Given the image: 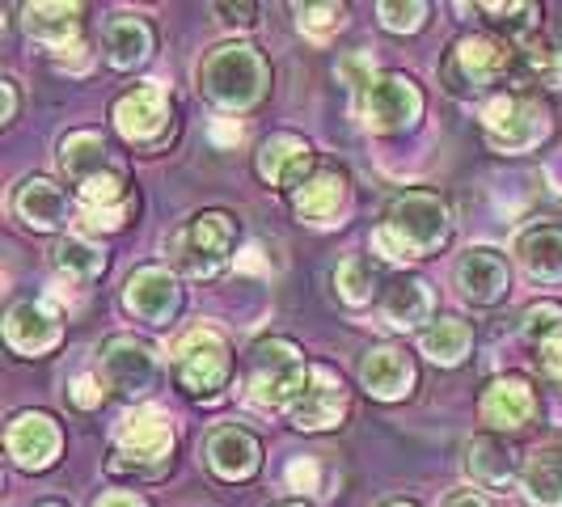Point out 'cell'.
Here are the masks:
<instances>
[{"label":"cell","instance_id":"6da1fadb","mask_svg":"<svg viewBox=\"0 0 562 507\" xmlns=\"http://www.w3.org/2000/svg\"><path fill=\"white\" fill-rule=\"evenodd\" d=\"M449 237V207L427 191H406L390 203L385 225L376 233V250L385 258H423L436 254Z\"/></svg>","mask_w":562,"mask_h":507},{"label":"cell","instance_id":"7a4b0ae2","mask_svg":"<svg viewBox=\"0 0 562 507\" xmlns=\"http://www.w3.org/2000/svg\"><path fill=\"white\" fill-rule=\"evenodd\" d=\"M199 89L225 111H246L267 89V64L250 43H225L199 64Z\"/></svg>","mask_w":562,"mask_h":507},{"label":"cell","instance_id":"3957f363","mask_svg":"<svg viewBox=\"0 0 562 507\" xmlns=\"http://www.w3.org/2000/svg\"><path fill=\"white\" fill-rule=\"evenodd\" d=\"M237 241V221L228 212H199L187 225L173 233L169 254H173V267L191 280H207L216 275L228 262V250Z\"/></svg>","mask_w":562,"mask_h":507},{"label":"cell","instance_id":"277c9868","mask_svg":"<svg viewBox=\"0 0 562 507\" xmlns=\"http://www.w3.org/2000/svg\"><path fill=\"white\" fill-rule=\"evenodd\" d=\"M310 368L301 360L296 342L288 338H262L250 351V397L258 406H292L305 390Z\"/></svg>","mask_w":562,"mask_h":507},{"label":"cell","instance_id":"5b68a950","mask_svg":"<svg viewBox=\"0 0 562 507\" xmlns=\"http://www.w3.org/2000/svg\"><path fill=\"white\" fill-rule=\"evenodd\" d=\"M228 372H233V360H228V342L216 330H191L173 347V376L187 394L195 397H212L225 390Z\"/></svg>","mask_w":562,"mask_h":507},{"label":"cell","instance_id":"8992f818","mask_svg":"<svg viewBox=\"0 0 562 507\" xmlns=\"http://www.w3.org/2000/svg\"><path fill=\"white\" fill-rule=\"evenodd\" d=\"M482 132H486L491 148H499V153H529L550 136V111L520 93L495 98L482 111Z\"/></svg>","mask_w":562,"mask_h":507},{"label":"cell","instance_id":"52a82bcc","mask_svg":"<svg viewBox=\"0 0 562 507\" xmlns=\"http://www.w3.org/2000/svg\"><path fill=\"white\" fill-rule=\"evenodd\" d=\"M173 449V427L157 406H136L119 422V470H161Z\"/></svg>","mask_w":562,"mask_h":507},{"label":"cell","instance_id":"ba28073f","mask_svg":"<svg viewBox=\"0 0 562 507\" xmlns=\"http://www.w3.org/2000/svg\"><path fill=\"white\" fill-rule=\"evenodd\" d=\"M98 376L111 385L114 394L140 397L157 381V351L136 335H114L98 351Z\"/></svg>","mask_w":562,"mask_h":507},{"label":"cell","instance_id":"9c48e42d","mask_svg":"<svg viewBox=\"0 0 562 507\" xmlns=\"http://www.w3.org/2000/svg\"><path fill=\"white\" fill-rule=\"evenodd\" d=\"M419 114H423V93L411 77L390 72V77L368 81L364 123L372 132H402V127H411Z\"/></svg>","mask_w":562,"mask_h":507},{"label":"cell","instance_id":"30bf717a","mask_svg":"<svg viewBox=\"0 0 562 507\" xmlns=\"http://www.w3.org/2000/svg\"><path fill=\"white\" fill-rule=\"evenodd\" d=\"M114 127L132 144H157L169 132V98L161 84L144 81L114 102Z\"/></svg>","mask_w":562,"mask_h":507},{"label":"cell","instance_id":"8fae6325","mask_svg":"<svg viewBox=\"0 0 562 507\" xmlns=\"http://www.w3.org/2000/svg\"><path fill=\"white\" fill-rule=\"evenodd\" d=\"M516 64V52L507 43H495V38H461L452 47L449 59V81H457L452 89H482V84L499 81L507 68Z\"/></svg>","mask_w":562,"mask_h":507},{"label":"cell","instance_id":"7c38bea8","mask_svg":"<svg viewBox=\"0 0 562 507\" xmlns=\"http://www.w3.org/2000/svg\"><path fill=\"white\" fill-rule=\"evenodd\" d=\"M288 410H292V422L301 431H326V427L342 422V415H347V390H342V381L330 368H310L305 390L296 394V402Z\"/></svg>","mask_w":562,"mask_h":507},{"label":"cell","instance_id":"4fadbf2b","mask_svg":"<svg viewBox=\"0 0 562 507\" xmlns=\"http://www.w3.org/2000/svg\"><path fill=\"white\" fill-rule=\"evenodd\" d=\"M4 444H9V457L22 470H47L59 457V427L43 410H22L18 419L9 422Z\"/></svg>","mask_w":562,"mask_h":507},{"label":"cell","instance_id":"5bb4252c","mask_svg":"<svg viewBox=\"0 0 562 507\" xmlns=\"http://www.w3.org/2000/svg\"><path fill=\"white\" fill-rule=\"evenodd\" d=\"M457 288L470 305H495L507 292V258L491 246H474L457 262Z\"/></svg>","mask_w":562,"mask_h":507},{"label":"cell","instance_id":"9a60e30c","mask_svg":"<svg viewBox=\"0 0 562 507\" xmlns=\"http://www.w3.org/2000/svg\"><path fill=\"white\" fill-rule=\"evenodd\" d=\"M123 305L136 317H144V322L161 326L178 309V280L169 275L166 267H140L123 288Z\"/></svg>","mask_w":562,"mask_h":507},{"label":"cell","instance_id":"2e32d148","mask_svg":"<svg viewBox=\"0 0 562 507\" xmlns=\"http://www.w3.org/2000/svg\"><path fill=\"white\" fill-rule=\"evenodd\" d=\"M533 410H537V397H533V385L525 376H499L482 394V422L495 427V431L525 427V422L533 419Z\"/></svg>","mask_w":562,"mask_h":507},{"label":"cell","instance_id":"e0dca14e","mask_svg":"<svg viewBox=\"0 0 562 507\" xmlns=\"http://www.w3.org/2000/svg\"><path fill=\"white\" fill-rule=\"evenodd\" d=\"M4 338L22 356H43L59 342V317L43 301H22L4 317Z\"/></svg>","mask_w":562,"mask_h":507},{"label":"cell","instance_id":"ac0fdd59","mask_svg":"<svg viewBox=\"0 0 562 507\" xmlns=\"http://www.w3.org/2000/svg\"><path fill=\"white\" fill-rule=\"evenodd\" d=\"M258 461H262V449H258V440H254L250 431H241V427H216L207 436V465L225 482L250 478L254 470H258Z\"/></svg>","mask_w":562,"mask_h":507},{"label":"cell","instance_id":"d6986e66","mask_svg":"<svg viewBox=\"0 0 562 507\" xmlns=\"http://www.w3.org/2000/svg\"><path fill=\"white\" fill-rule=\"evenodd\" d=\"M360 381L372 397L381 402H394V397L411 394L415 385V364L406 360V351L397 347H372L364 360H360Z\"/></svg>","mask_w":562,"mask_h":507},{"label":"cell","instance_id":"ffe728a7","mask_svg":"<svg viewBox=\"0 0 562 507\" xmlns=\"http://www.w3.org/2000/svg\"><path fill=\"white\" fill-rule=\"evenodd\" d=\"M13 212H18L22 225L38 228V233H52V228L68 221V195L59 191L52 178H26L18 187V195H13Z\"/></svg>","mask_w":562,"mask_h":507},{"label":"cell","instance_id":"44dd1931","mask_svg":"<svg viewBox=\"0 0 562 507\" xmlns=\"http://www.w3.org/2000/svg\"><path fill=\"white\" fill-rule=\"evenodd\" d=\"M313 169V148L292 132H280L262 144L258 153V173L271 182V187H296L305 173Z\"/></svg>","mask_w":562,"mask_h":507},{"label":"cell","instance_id":"7402d4cb","mask_svg":"<svg viewBox=\"0 0 562 507\" xmlns=\"http://www.w3.org/2000/svg\"><path fill=\"white\" fill-rule=\"evenodd\" d=\"M342 199H347V178L335 173V169H322V173H313L305 187H296L292 207L310 225H330L338 216V207H342Z\"/></svg>","mask_w":562,"mask_h":507},{"label":"cell","instance_id":"603a6c76","mask_svg":"<svg viewBox=\"0 0 562 507\" xmlns=\"http://www.w3.org/2000/svg\"><path fill=\"white\" fill-rule=\"evenodd\" d=\"M520 491L533 507H562V449L546 444L520 470Z\"/></svg>","mask_w":562,"mask_h":507},{"label":"cell","instance_id":"cb8c5ba5","mask_svg":"<svg viewBox=\"0 0 562 507\" xmlns=\"http://www.w3.org/2000/svg\"><path fill=\"white\" fill-rule=\"evenodd\" d=\"M26 30L38 38V43L68 52V43L77 47V34H81V9H77V4H59V0L30 4V9H26Z\"/></svg>","mask_w":562,"mask_h":507},{"label":"cell","instance_id":"d4e9b609","mask_svg":"<svg viewBox=\"0 0 562 507\" xmlns=\"http://www.w3.org/2000/svg\"><path fill=\"white\" fill-rule=\"evenodd\" d=\"M106 161H111V153H106V140L98 136V132H72V136H64L59 140V169L85 187L89 178H98V173H106Z\"/></svg>","mask_w":562,"mask_h":507},{"label":"cell","instance_id":"484cf974","mask_svg":"<svg viewBox=\"0 0 562 507\" xmlns=\"http://www.w3.org/2000/svg\"><path fill=\"white\" fill-rule=\"evenodd\" d=\"M465 470H470V478L479 482L482 491H504V486H512V478H516V461H512L507 444L491 440V436L470 440V449H465Z\"/></svg>","mask_w":562,"mask_h":507},{"label":"cell","instance_id":"4316f807","mask_svg":"<svg viewBox=\"0 0 562 507\" xmlns=\"http://www.w3.org/2000/svg\"><path fill=\"white\" fill-rule=\"evenodd\" d=\"M516 258L525 262V271L541 283L562 280V228H529L516 241Z\"/></svg>","mask_w":562,"mask_h":507},{"label":"cell","instance_id":"83f0119b","mask_svg":"<svg viewBox=\"0 0 562 507\" xmlns=\"http://www.w3.org/2000/svg\"><path fill=\"white\" fill-rule=\"evenodd\" d=\"M431 313V288L419 275H402L385 288V317L402 326V330H415L419 322H427Z\"/></svg>","mask_w":562,"mask_h":507},{"label":"cell","instance_id":"f1b7e54d","mask_svg":"<svg viewBox=\"0 0 562 507\" xmlns=\"http://www.w3.org/2000/svg\"><path fill=\"white\" fill-rule=\"evenodd\" d=\"M153 52V30L140 18H114L106 26V59L114 68H136Z\"/></svg>","mask_w":562,"mask_h":507},{"label":"cell","instance_id":"f546056e","mask_svg":"<svg viewBox=\"0 0 562 507\" xmlns=\"http://www.w3.org/2000/svg\"><path fill=\"white\" fill-rule=\"evenodd\" d=\"M470 326L465 322H457V317H440V322H431L427 330H423V351L436 360V364H461L465 360V351H470Z\"/></svg>","mask_w":562,"mask_h":507},{"label":"cell","instance_id":"4dcf8cb0","mask_svg":"<svg viewBox=\"0 0 562 507\" xmlns=\"http://www.w3.org/2000/svg\"><path fill=\"white\" fill-rule=\"evenodd\" d=\"M56 267L68 275V280L89 283L102 275L106 258H102V250H98L89 237H64V241L56 246Z\"/></svg>","mask_w":562,"mask_h":507},{"label":"cell","instance_id":"1f68e13d","mask_svg":"<svg viewBox=\"0 0 562 507\" xmlns=\"http://www.w3.org/2000/svg\"><path fill=\"white\" fill-rule=\"evenodd\" d=\"M525 338L533 342L537 351H550L562 342V305L554 301H541L533 309L525 313Z\"/></svg>","mask_w":562,"mask_h":507},{"label":"cell","instance_id":"d6a6232c","mask_svg":"<svg viewBox=\"0 0 562 507\" xmlns=\"http://www.w3.org/2000/svg\"><path fill=\"white\" fill-rule=\"evenodd\" d=\"M486 22L495 30H504L507 38H520L537 26V4H482Z\"/></svg>","mask_w":562,"mask_h":507},{"label":"cell","instance_id":"836d02e7","mask_svg":"<svg viewBox=\"0 0 562 507\" xmlns=\"http://www.w3.org/2000/svg\"><path fill=\"white\" fill-rule=\"evenodd\" d=\"M342 4H296V22L310 34L313 43H326L338 26H342Z\"/></svg>","mask_w":562,"mask_h":507},{"label":"cell","instance_id":"e575fe53","mask_svg":"<svg viewBox=\"0 0 562 507\" xmlns=\"http://www.w3.org/2000/svg\"><path fill=\"white\" fill-rule=\"evenodd\" d=\"M338 292H342V301H351V305H364L368 296H372V271H368L364 258H347L342 267H338Z\"/></svg>","mask_w":562,"mask_h":507},{"label":"cell","instance_id":"d590c367","mask_svg":"<svg viewBox=\"0 0 562 507\" xmlns=\"http://www.w3.org/2000/svg\"><path fill=\"white\" fill-rule=\"evenodd\" d=\"M423 18H427V4H419V0H411V4L385 0V4H381V22L390 30H419Z\"/></svg>","mask_w":562,"mask_h":507},{"label":"cell","instance_id":"8d00e7d4","mask_svg":"<svg viewBox=\"0 0 562 507\" xmlns=\"http://www.w3.org/2000/svg\"><path fill=\"white\" fill-rule=\"evenodd\" d=\"M102 390H106V381H102V376H93V372H85V376L72 381V402L89 410V406H98V402H102Z\"/></svg>","mask_w":562,"mask_h":507},{"label":"cell","instance_id":"74e56055","mask_svg":"<svg viewBox=\"0 0 562 507\" xmlns=\"http://www.w3.org/2000/svg\"><path fill=\"white\" fill-rule=\"evenodd\" d=\"M288 486L292 491H317V461L313 457H296L288 465Z\"/></svg>","mask_w":562,"mask_h":507},{"label":"cell","instance_id":"f35d334b","mask_svg":"<svg viewBox=\"0 0 562 507\" xmlns=\"http://www.w3.org/2000/svg\"><path fill=\"white\" fill-rule=\"evenodd\" d=\"M216 13H225V18H221L225 26H250L254 22V4H221Z\"/></svg>","mask_w":562,"mask_h":507},{"label":"cell","instance_id":"ab89813d","mask_svg":"<svg viewBox=\"0 0 562 507\" xmlns=\"http://www.w3.org/2000/svg\"><path fill=\"white\" fill-rule=\"evenodd\" d=\"M212 140L237 144L241 140V123H237V119H216V123H212Z\"/></svg>","mask_w":562,"mask_h":507},{"label":"cell","instance_id":"60d3db41","mask_svg":"<svg viewBox=\"0 0 562 507\" xmlns=\"http://www.w3.org/2000/svg\"><path fill=\"white\" fill-rule=\"evenodd\" d=\"M445 507H491V504L482 499L479 491H457V495H449V499H445Z\"/></svg>","mask_w":562,"mask_h":507},{"label":"cell","instance_id":"b9f144b4","mask_svg":"<svg viewBox=\"0 0 562 507\" xmlns=\"http://www.w3.org/2000/svg\"><path fill=\"white\" fill-rule=\"evenodd\" d=\"M98 507H144V499L127 495V491H111V495H102V499H98Z\"/></svg>","mask_w":562,"mask_h":507},{"label":"cell","instance_id":"7bdbcfd3","mask_svg":"<svg viewBox=\"0 0 562 507\" xmlns=\"http://www.w3.org/2000/svg\"><path fill=\"white\" fill-rule=\"evenodd\" d=\"M0 93H4V123L18 114V84L13 81H0Z\"/></svg>","mask_w":562,"mask_h":507},{"label":"cell","instance_id":"ee69618b","mask_svg":"<svg viewBox=\"0 0 562 507\" xmlns=\"http://www.w3.org/2000/svg\"><path fill=\"white\" fill-rule=\"evenodd\" d=\"M541 364H546V372L562 376V342L559 347H550V351H541Z\"/></svg>","mask_w":562,"mask_h":507},{"label":"cell","instance_id":"f6af8a7d","mask_svg":"<svg viewBox=\"0 0 562 507\" xmlns=\"http://www.w3.org/2000/svg\"><path fill=\"white\" fill-rule=\"evenodd\" d=\"M280 507H305V504H280Z\"/></svg>","mask_w":562,"mask_h":507},{"label":"cell","instance_id":"bcb514c9","mask_svg":"<svg viewBox=\"0 0 562 507\" xmlns=\"http://www.w3.org/2000/svg\"><path fill=\"white\" fill-rule=\"evenodd\" d=\"M390 507H415V504H390Z\"/></svg>","mask_w":562,"mask_h":507},{"label":"cell","instance_id":"7dc6e473","mask_svg":"<svg viewBox=\"0 0 562 507\" xmlns=\"http://www.w3.org/2000/svg\"><path fill=\"white\" fill-rule=\"evenodd\" d=\"M43 507H56V504H43Z\"/></svg>","mask_w":562,"mask_h":507}]
</instances>
